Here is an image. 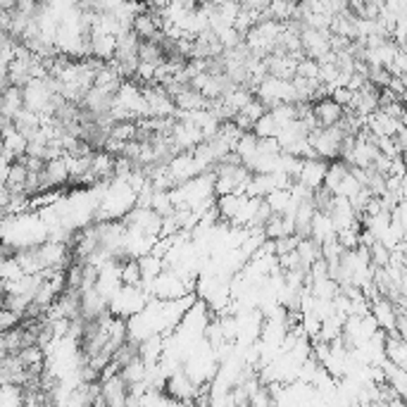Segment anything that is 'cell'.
Here are the masks:
<instances>
[{"instance_id":"3957f363","label":"cell","mask_w":407,"mask_h":407,"mask_svg":"<svg viewBox=\"0 0 407 407\" xmlns=\"http://www.w3.org/2000/svg\"><path fill=\"white\" fill-rule=\"evenodd\" d=\"M312 115L317 120L319 129H331L345 120V108H340L333 98H324V101L312 105Z\"/></svg>"},{"instance_id":"277c9868","label":"cell","mask_w":407,"mask_h":407,"mask_svg":"<svg viewBox=\"0 0 407 407\" xmlns=\"http://www.w3.org/2000/svg\"><path fill=\"white\" fill-rule=\"evenodd\" d=\"M122 281L124 286H143V274L139 260H129L127 265H122Z\"/></svg>"},{"instance_id":"7a4b0ae2","label":"cell","mask_w":407,"mask_h":407,"mask_svg":"<svg viewBox=\"0 0 407 407\" xmlns=\"http://www.w3.org/2000/svg\"><path fill=\"white\" fill-rule=\"evenodd\" d=\"M369 310H372L374 321L379 324V329L386 331V333H396L398 331V307L393 305L389 298H382V295H379V298H374Z\"/></svg>"},{"instance_id":"6da1fadb","label":"cell","mask_w":407,"mask_h":407,"mask_svg":"<svg viewBox=\"0 0 407 407\" xmlns=\"http://www.w3.org/2000/svg\"><path fill=\"white\" fill-rule=\"evenodd\" d=\"M329 165L331 162L326 160H319V157H314V160H303V169H300V176L295 183H300V186H305L307 191H319V188H324L326 183V174H329Z\"/></svg>"}]
</instances>
